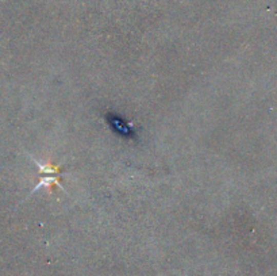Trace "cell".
Returning a JSON list of instances; mask_svg holds the SVG:
<instances>
[{
	"label": "cell",
	"mask_w": 277,
	"mask_h": 276,
	"mask_svg": "<svg viewBox=\"0 0 277 276\" xmlns=\"http://www.w3.org/2000/svg\"><path fill=\"white\" fill-rule=\"evenodd\" d=\"M108 120H110V125L111 127L114 129L118 134H125V135H129V137H131V135L134 134L133 133V129L130 126H127L125 123V121L121 120L119 118V115H108Z\"/></svg>",
	"instance_id": "obj_1"
}]
</instances>
